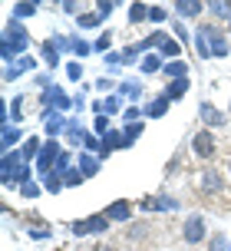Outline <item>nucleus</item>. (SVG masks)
I'll return each mask as SVG.
<instances>
[{
    "label": "nucleus",
    "mask_w": 231,
    "mask_h": 251,
    "mask_svg": "<svg viewBox=\"0 0 231 251\" xmlns=\"http://www.w3.org/2000/svg\"><path fill=\"white\" fill-rule=\"evenodd\" d=\"M228 33H231V20H228Z\"/></svg>",
    "instance_id": "obj_57"
},
{
    "label": "nucleus",
    "mask_w": 231,
    "mask_h": 251,
    "mask_svg": "<svg viewBox=\"0 0 231 251\" xmlns=\"http://www.w3.org/2000/svg\"><path fill=\"white\" fill-rule=\"evenodd\" d=\"M40 56H43V63H46V66H56V63H60V50H56V47H53L50 40H46V43H43V47H40Z\"/></svg>",
    "instance_id": "obj_27"
},
{
    "label": "nucleus",
    "mask_w": 231,
    "mask_h": 251,
    "mask_svg": "<svg viewBox=\"0 0 231 251\" xmlns=\"http://www.w3.org/2000/svg\"><path fill=\"white\" fill-rule=\"evenodd\" d=\"M172 33H175V40H179L182 47H185V43H188V40H192V33H188V30H185V24H182V20H175V24H172Z\"/></svg>",
    "instance_id": "obj_39"
},
{
    "label": "nucleus",
    "mask_w": 231,
    "mask_h": 251,
    "mask_svg": "<svg viewBox=\"0 0 231 251\" xmlns=\"http://www.w3.org/2000/svg\"><path fill=\"white\" fill-rule=\"evenodd\" d=\"M17 76H20V73H17V70H13V66H7V70H3V83H13V79H17Z\"/></svg>",
    "instance_id": "obj_54"
},
{
    "label": "nucleus",
    "mask_w": 231,
    "mask_h": 251,
    "mask_svg": "<svg viewBox=\"0 0 231 251\" xmlns=\"http://www.w3.org/2000/svg\"><path fill=\"white\" fill-rule=\"evenodd\" d=\"M66 142H69V146H83V139H86V129H83V126L76 123V119H66Z\"/></svg>",
    "instance_id": "obj_19"
},
{
    "label": "nucleus",
    "mask_w": 231,
    "mask_h": 251,
    "mask_svg": "<svg viewBox=\"0 0 231 251\" xmlns=\"http://www.w3.org/2000/svg\"><path fill=\"white\" fill-rule=\"evenodd\" d=\"M40 149H43V142H40V139H26L23 146H20V155H23V162H37Z\"/></svg>",
    "instance_id": "obj_25"
},
{
    "label": "nucleus",
    "mask_w": 231,
    "mask_h": 251,
    "mask_svg": "<svg viewBox=\"0 0 231 251\" xmlns=\"http://www.w3.org/2000/svg\"><path fill=\"white\" fill-rule=\"evenodd\" d=\"M76 24L83 26V30H92V26H99V24H103V17H99L96 10H92V13H79V17H76Z\"/></svg>",
    "instance_id": "obj_30"
},
{
    "label": "nucleus",
    "mask_w": 231,
    "mask_h": 251,
    "mask_svg": "<svg viewBox=\"0 0 231 251\" xmlns=\"http://www.w3.org/2000/svg\"><path fill=\"white\" fill-rule=\"evenodd\" d=\"M66 76H69L73 83H79V79H83V63H66Z\"/></svg>",
    "instance_id": "obj_47"
},
{
    "label": "nucleus",
    "mask_w": 231,
    "mask_h": 251,
    "mask_svg": "<svg viewBox=\"0 0 231 251\" xmlns=\"http://www.w3.org/2000/svg\"><path fill=\"white\" fill-rule=\"evenodd\" d=\"M40 10V3L33 0H20V3H13V20H26V17H33Z\"/></svg>",
    "instance_id": "obj_24"
},
{
    "label": "nucleus",
    "mask_w": 231,
    "mask_h": 251,
    "mask_svg": "<svg viewBox=\"0 0 231 251\" xmlns=\"http://www.w3.org/2000/svg\"><path fill=\"white\" fill-rule=\"evenodd\" d=\"M142 129H145V126H142V123H129L126 129H122V132H126V139H129V142H136V139L142 136Z\"/></svg>",
    "instance_id": "obj_46"
},
{
    "label": "nucleus",
    "mask_w": 231,
    "mask_h": 251,
    "mask_svg": "<svg viewBox=\"0 0 231 251\" xmlns=\"http://www.w3.org/2000/svg\"><path fill=\"white\" fill-rule=\"evenodd\" d=\"M145 235H149V225H145V222H139V225H132V228H129V238H132V241L145 238Z\"/></svg>",
    "instance_id": "obj_48"
},
{
    "label": "nucleus",
    "mask_w": 231,
    "mask_h": 251,
    "mask_svg": "<svg viewBox=\"0 0 231 251\" xmlns=\"http://www.w3.org/2000/svg\"><path fill=\"white\" fill-rule=\"evenodd\" d=\"M73 53H76V56H90V53H92V43H86V40L73 37Z\"/></svg>",
    "instance_id": "obj_41"
},
{
    "label": "nucleus",
    "mask_w": 231,
    "mask_h": 251,
    "mask_svg": "<svg viewBox=\"0 0 231 251\" xmlns=\"http://www.w3.org/2000/svg\"><path fill=\"white\" fill-rule=\"evenodd\" d=\"M139 66H142V73H145V76H149V73H162V70H165V63H162L159 53H145Z\"/></svg>",
    "instance_id": "obj_21"
},
{
    "label": "nucleus",
    "mask_w": 231,
    "mask_h": 251,
    "mask_svg": "<svg viewBox=\"0 0 231 251\" xmlns=\"http://www.w3.org/2000/svg\"><path fill=\"white\" fill-rule=\"evenodd\" d=\"M149 20H152V24H165L168 10H165V7H149Z\"/></svg>",
    "instance_id": "obj_43"
},
{
    "label": "nucleus",
    "mask_w": 231,
    "mask_h": 251,
    "mask_svg": "<svg viewBox=\"0 0 231 251\" xmlns=\"http://www.w3.org/2000/svg\"><path fill=\"white\" fill-rule=\"evenodd\" d=\"M56 159H60V139H46L40 155H37V162H33V169H37L40 176H50L53 169H56Z\"/></svg>",
    "instance_id": "obj_5"
},
{
    "label": "nucleus",
    "mask_w": 231,
    "mask_h": 251,
    "mask_svg": "<svg viewBox=\"0 0 231 251\" xmlns=\"http://www.w3.org/2000/svg\"><path fill=\"white\" fill-rule=\"evenodd\" d=\"M142 116H145V109H139V106H126V109H122V119H126V126H129V123H142Z\"/></svg>",
    "instance_id": "obj_33"
},
{
    "label": "nucleus",
    "mask_w": 231,
    "mask_h": 251,
    "mask_svg": "<svg viewBox=\"0 0 231 251\" xmlns=\"http://www.w3.org/2000/svg\"><path fill=\"white\" fill-rule=\"evenodd\" d=\"M113 86H116V83L109 79V76H99V79H96V89H99V93H109Z\"/></svg>",
    "instance_id": "obj_51"
},
{
    "label": "nucleus",
    "mask_w": 231,
    "mask_h": 251,
    "mask_svg": "<svg viewBox=\"0 0 231 251\" xmlns=\"http://www.w3.org/2000/svg\"><path fill=\"white\" fill-rule=\"evenodd\" d=\"M208 10L215 13V17H228V20H231V3H228V0H211Z\"/></svg>",
    "instance_id": "obj_32"
},
{
    "label": "nucleus",
    "mask_w": 231,
    "mask_h": 251,
    "mask_svg": "<svg viewBox=\"0 0 231 251\" xmlns=\"http://www.w3.org/2000/svg\"><path fill=\"white\" fill-rule=\"evenodd\" d=\"M63 176L60 172H50V176H43V192H50V195H56V192H63Z\"/></svg>",
    "instance_id": "obj_26"
},
{
    "label": "nucleus",
    "mask_w": 231,
    "mask_h": 251,
    "mask_svg": "<svg viewBox=\"0 0 231 251\" xmlns=\"http://www.w3.org/2000/svg\"><path fill=\"white\" fill-rule=\"evenodd\" d=\"M195 50H198L202 60H211V50H208V40H205V33H202V26L195 30Z\"/></svg>",
    "instance_id": "obj_29"
},
{
    "label": "nucleus",
    "mask_w": 231,
    "mask_h": 251,
    "mask_svg": "<svg viewBox=\"0 0 231 251\" xmlns=\"http://www.w3.org/2000/svg\"><path fill=\"white\" fill-rule=\"evenodd\" d=\"M159 56L172 63L175 56H182V43H179V40H172V37H165V40H162V47H159Z\"/></svg>",
    "instance_id": "obj_20"
},
{
    "label": "nucleus",
    "mask_w": 231,
    "mask_h": 251,
    "mask_svg": "<svg viewBox=\"0 0 231 251\" xmlns=\"http://www.w3.org/2000/svg\"><path fill=\"white\" fill-rule=\"evenodd\" d=\"M168 106H172V100L162 93V96H155V100L145 102V116H149V119H162V116L168 113Z\"/></svg>",
    "instance_id": "obj_15"
},
{
    "label": "nucleus",
    "mask_w": 231,
    "mask_h": 251,
    "mask_svg": "<svg viewBox=\"0 0 231 251\" xmlns=\"http://www.w3.org/2000/svg\"><path fill=\"white\" fill-rule=\"evenodd\" d=\"M149 20V3H129V24Z\"/></svg>",
    "instance_id": "obj_28"
},
{
    "label": "nucleus",
    "mask_w": 231,
    "mask_h": 251,
    "mask_svg": "<svg viewBox=\"0 0 231 251\" xmlns=\"http://www.w3.org/2000/svg\"><path fill=\"white\" fill-rule=\"evenodd\" d=\"M119 96L129 100V106H136V100L142 96V83H139V79H126V83H119Z\"/></svg>",
    "instance_id": "obj_17"
},
{
    "label": "nucleus",
    "mask_w": 231,
    "mask_h": 251,
    "mask_svg": "<svg viewBox=\"0 0 231 251\" xmlns=\"http://www.w3.org/2000/svg\"><path fill=\"white\" fill-rule=\"evenodd\" d=\"M192 152L198 155V159H211L215 155V132L211 129H202V132H195L192 136Z\"/></svg>",
    "instance_id": "obj_7"
},
{
    "label": "nucleus",
    "mask_w": 231,
    "mask_h": 251,
    "mask_svg": "<svg viewBox=\"0 0 231 251\" xmlns=\"http://www.w3.org/2000/svg\"><path fill=\"white\" fill-rule=\"evenodd\" d=\"M228 172H231V159H228Z\"/></svg>",
    "instance_id": "obj_56"
},
{
    "label": "nucleus",
    "mask_w": 231,
    "mask_h": 251,
    "mask_svg": "<svg viewBox=\"0 0 231 251\" xmlns=\"http://www.w3.org/2000/svg\"><path fill=\"white\" fill-rule=\"evenodd\" d=\"M60 7H63V13H76V10H79V7H76V3H73V0H63ZM76 17H79V13H76Z\"/></svg>",
    "instance_id": "obj_53"
},
{
    "label": "nucleus",
    "mask_w": 231,
    "mask_h": 251,
    "mask_svg": "<svg viewBox=\"0 0 231 251\" xmlns=\"http://www.w3.org/2000/svg\"><path fill=\"white\" fill-rule=\"evenodd\" d=\"M119 109H122V96H106V100L92 102V113L96 116H116Z\"/></svg>",
    "instance_id": "obj_12"
},
{
    "label": "nucleus",
    "mask_w": 231,
    "mask_h": 251,
    "mask_svg": "<svg viewBox=\"0 0 231 251\" xmlns=\"http://www.w3.org/2000/svg\"><path fill=\"white\" fill-rule=\"evenodd\" d=\"M26 47H30V33H26V26L20 20H7L3 24V37H0V56L3 63H17L20 56H26Z\"/></svg>",
    "instance_id": "obj_1"
},
{
    "label": "nucleus",
    "mask_w": 231,
    "mask_h": 251,
    "mask_svg": "<svg viewBox=\"0 0 231 251\" xmlns=\"http://www.w3.org/2000/svg\"><path fill=\"white\" fill-rule=\"evenodd\" d=\"M23 139V129H17V126H0V146L3 152H13V146Z\"/></svg>",
    "instance_id": "obj_16"
},
{
    "label": "nucleus",
    "mask_w": 231,
    "mask_h": 251,
    "mask_svg": "<svg viewBox=\"0 0 231 251\" xmlns=\"http://www.w3.org/2000/svg\"><path fill=\"white\" fill-rule=\"evenodd\" d=\"M40 192H43V185H37V182H26V185H20V195H23V199H37Z\"/></svg>",
    "instance_id": "obj_44"
},
{
    "label": "nucleus",
    "mask_w": 231,
    "mask_h": 251,
    "mask_svg": "<svg viewBox=\"0 0 231 251\" xmlns=\"http://www.w3.org/2000/svg\"><path fill=\"white\" fill-rule=\"evenodd\" d=\"M198 116H202L205 129H218V126H225V123H228V116L221 113V109H215L211 102H202V106H198Z\"/></svg>",
    "instance_id": "obj_11"
},
{
    "label": "nucleus",
    "mask_w": 231,
    "mask_h": 251,
    "mask_svg": "<svg viewBox=\"0 0 231 251\" xmlns=\"http://www.w3.org/2000/svg\"><path fill=\"white\" fill-rule=\"evenodd\" d=\"M83 182H86V176H83L79 169H69V172L63 176V185H66V188H79Z\"/></svg>",
    "instance_id": "obj_31"
},
{
    "label": "nucleus",
    "mask_w": 231,
    "mask_h": 251,
    "mask_svg": "<svg viewBox=\"0 0 231 251\" xmlns=\"http://www.w3.org/2000/svg\"><path fill=\"white\" fill-rule=\"evenodd\" d=\"M76 165H79V172H83L86 178H92V176H99V169H103V159H99V155H92V152H83Z\"/></svg>",
    "instance_id": "obj_13"
},
{
    "label": "nucleus",
    "mask_w": 231,
    "mask_h": 251,
    "mask_svg": "<svg viewBox=\"0 0 231 251\" xmlns=\"http://www.w3.org/2000/svg\"><path fill=\"white\" fill-rule=\"evenodd\" d=\"M208 251H231V241L225 238V235H211V241H208Z\"/></svg>",
    "instance_id": "obj_35"
},
{
    "label": "nucleus",
    "mask_w": 231,
    "mask_h": 251,
    "mask_svg": "<svg viewBox=\"0 0 231 251\" xmlns=\"http://www.w3.org/2000/svg\"><path fill=\"white\" fill-rule=\"evenodd\" d=\"M139 60V47H126L122 50V63H136Z\"/></svg>",
    "instance_id": "obj_50"
},
{
    "label": "nucleus",
    "mask_w": 231,
    "mask_h": 251,
    "mask_svg": "<svg viewBox=\"0 0 231 251\" xmlns=\"http://www.w3.org/2000/svg\"><path fill=\"white\" fill-rule=\"evenodd\" d=\"M205 7L208 3H202V0H179L175 3V13H179V20H188V17H202Z\"/></svg>",
    "instance_id": "obj_14"
},
{
    "label": "nucleus",
    "mask_w": 231,
    "mask_h": 251,
    "mask_svg": "<svg viewBox=\"0 0 231 251\" xmlns=\"http://www.w3.org/2000/svg\"><path fill=\"white\" fill-rule=\"evenodd\" d=\"M23 119V96H13L10 102H7V126L20 123Z\"/></svg>",
    "instance_id": "obj_22"
},
{
    "label": "nucleus",
    "mask_w": 231,
    "mask_h": 251,
    "mask_svg": "<svg viewBox=\"0 0 231 251\" xmlns=\"http://www.w3.org/2000/svg\"><path fill=\"white\" fill-rule=\"evenodd\" d=\"M73 155H69V152H60V159H56V169H53V172H60V176H66V172H69V169H73Z\"/></svg>",
    "instance_id": "obj_40"
},
{
    "label": "nucleus",
    "mask_w": 231,
    "mask_h": 251,
    "mask_svg": "<svg viewBox=\"0 0 231 251\" xmlns=\"http://www.w3.org/2000/svg\"><path fill=\"white\" fill-rule=\"evenodd\" d=\"M202 33L208 40V50H211V60H225L231 53V43H228V33L215 24H202Z\"/></svg>",
    "instance_id": "obj_2"
},
{
    "label": "nucleus",
    "mask_w": 231,
    "mask_h": 251,
    "mask_svg": "<svg viewBox=\"0 0 231 251\" xmlns=\"http://www.w3.org/2000/svg\"><path fill=\"white\" fill-rule=\"evenodd\" d=\"M142 212H179V199H172V195H159V199H142Z\"/></svg>",
    "instance_id": "obj_10"
},
{
    "label": "nucleus",
    "mask_w": 231,
    "mask_h": 251,
    "mask_svg": "<svg viewBox=\"0 0 231 251\" xmlns=\"http://www.w3.org/2000/svg\"><path fill=\"white\" fill-rule=\"evenodd\" d=\"M188 86H192V79H188V76H185V79H168V86H165V96H168L172 102H175V100H182V96L188 93Z\"/></svg>",
    "instance_id": "obj_18"
},
{
    "label": "nucleus",
    "mask_w": 231,
    "mask_h": 251,
    "mask_svg": "<svg viewBox=\"0 0 231 251\" xmlns=\"http://www.w3.org/2000/svg\"><path fill=\"white\" fill-rule=\"evenodd\" d=\"M109 218H106V212L103 215H90V218H79V222H73L69 225V231L76 235V238H83V235H106L109 231Z\"/></svg>",
    "instance_id": "obj_3"
},
{
    "label": "nucleus",
    "mask_w": 231,
    "mask_h": 251,
    "mask_svg": "<svg viewBox=\"0 0 231 251\" xmlns=\"http://www.w3.org/2000/svg\"><path fill=\"white\" fill-rule=\"evenodd\" d=\"M116 7H119L116 0H99V3H96V13H99V17H103V20H106V17H109V13H113Z\"/></svg>",
    "instance_id": "obj_45"
},
{
    "label": "nucleus",
    "mask_w": 231,
    "mask_h": 251,
    "mask_svg": "<svg viewBox=\"0 0 231 251\" xmlns=\"http://www.w3.org/2000/svg\"><path fill=\"white\" fill-rule=\"evenodd\" d=\"M30 176H33V169H30V162H23L20 169H17V176H13V185H26Z\"/></svg>",
    "instance_id": "obj_37"
},
{
    "label": "nucleus",
    "mask_w": 231,
    "mask_h": 251,
    "mask_svg": "<svg viewBox=\"0 0 231 251\" xmlns=\"http://www.w3.org/2000/svg\"><path fill=\"white\" fill-rule=\"evenodd\" d=\"M30 238L33 241H46V238H53V228H30Z\"/></svg>",
    "instance_id": "obj_49"
},
{
    "label": "nucleus",
    "mask_w": 231,
    "mask_h": 251,
    "mask_svg": "<svg viewBox=\"0 0 231 251\" xmlns=\"http://www.w3.org/2000/svg\"><path fill=\"white\" fill-rule=\"evenodd\" d=\"M43 109H53V113H66V109H73V96H66L63 89L53 83L50 89H43Z\"/></svg>",
    "instance_id": "obj_6"
},
{
    "label": "nucleus",
    "mask_w": 231,
    "mask_h": 251,
    "mask_svg": "<svg viewBox=\"0 0 231 251\" xmlns=\"http://www.w3.org/2000/svg\"><path fill=\"white\" fill-rule=\"evenodd\" d=\"M13 70L23 76V73H30V70H37V60H33V56H20V60L13 63Z\"/></svg>",
    "instance_id": "obj_34"
},
{
    "label": "nucleus",
    "mask_w": 231,
    "mask_h": 251,
    "mask_svg": "<svg viewBox=\"0 0 231 251\" xmlns=\"http://www.w3.org/2000/svg\"><path fill=\"white\" fill-rule=\"evenodd\" d=\"M162 73H165L168 79H185V76H188V63L185 60H172V63H165Z\"/></svg>",
    "instance_id": "obj_23"
},
{
    "label": "nucleus",
    "mask_w": 231,
    "mask_h": 251,
    "mask_svg": "<svg viewBox=\"0 0 231 251\" xmlns=\"http://www.w3.org/2000/svg\"><path fill=\"white\" fill-rule=\"evenodd\" d=\"M109 47H113V33H99V40L92 43V50H96V53H113Z\"/></svg>",
    "instance_id": "obj_38"
},
{
    "label": "nucleus",
    "mask_w": 231,
    "mask_h": 251,
    "mask_svg": "<svg viewBox=\"0 0 231 251\" xmlns=\"http://www.w3.org/2000/svg\"><path fill=\"white\" fill-rule=\"evenodd\" d=\"M202 192L205 195H221L225 192V178H221V172L215 165H208L205 172H202Z\"/></svg>",
    "instance_id": "obj_9"
},
{
    "label": "nucleus",
    "mask_w": 231,
    "mask_h": 251,
    "mask_svg": "<svg viewBox=\"0 0 231 251\" xmlns=\"http://www.w3.org/2000/svg\"><path fill=\"white\" fill-rule=\"evenodd\" d=\"M132 212H136V208H132L129 199H116V201L106 205V218H109V222H119V225H129V222H132Z\"/></svg>",
    "instance_id": "obj_8"
},
{
    "label": "nucleus",
    "mask_w": 231,
    "mask_h": 251,
    "mask_svg": "<svg viewBox=\"0 0 231 251\" xmlns=\"http://www.w3.org/2000/svg\"><path fill=\"white\" fill-rule=\"evenodd\" d=\"M92 132L103 139L106 132H109V116H96V123H92Z\"/></svg>",
    "instance_id": "obj_42"
},
{
    "label": "nucleus",
    "mask_w": 231,
    "mask_h": 251,
    "mask_svg": "<svg viewBox=\"0 0 231 251\" xmlns=\"http://www.w3.org/2000/svg\"><path fill=\"white\" fill-rule=\"evenodd\" d=\"M96 251H116V248H113V245H99Z\"/></svg>",
    "instance_id": "obj_55"
},
{
    "label": "nucleus",
    "mask_w": 231,
    "mask_h": 251,
    "mask_svg": "<svg viewBox=\"0 0 231 251\" xmlns=\"http://www.w3.org/2000/svg\"><path fill=\"white\" fill-rule=\"evenodd\" d=\"M106 63H109V66H122V50H113V53H106Z\"/></svg>",
    "instance_id": "obj_52"
},
{
    "label": "nucleus",
    "mask_w": 231,
    "mask_h": 251,
    "mask_svg": "<svg viewBox=\"0 0 231 251\" xmlns=\"http://www.w3.org/2000/svg\"><path fill=\"white\" fill-rule=\"evenodd\" d=\"M53 47L60 53H69L73 50V37H63V33H53Z\"/></svg>",
    "instance_id": "obj_36"
},
{
    "label": "nucleus",
    "mask_w": 231,
    "mask_h": 251,
    "mask_svg": "<svg viewBox=\"0 0 231 251\" xmlns=\"http://www.w3.org/2000/svg\"><path fill=\"white\" fill-rule=\"evenodd\" d=\"M208 238V222L205 215H188L185 225H182V241L185 245H202Z\"/></svg>",
    "instance_id": "obj_4"
}]
</instances>
